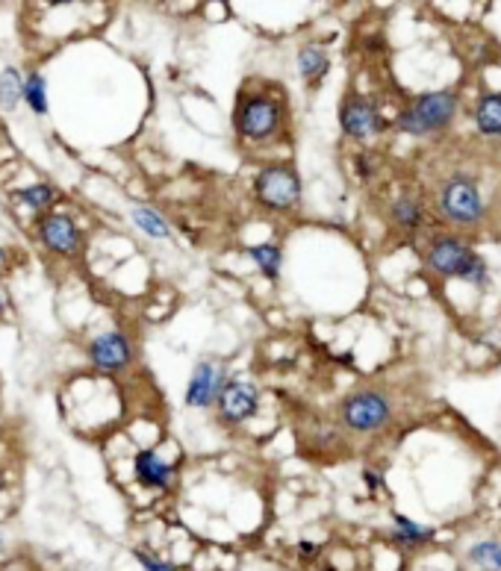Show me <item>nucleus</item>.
<instances>
[{
  "mask_svg": "<svg viewBox=\"0 0 501 571\" xmlns=\"http://www.w3.org/2000/svg\"><path fill=\"white\" fill-rule=\"evenodd\" d=\"M233 133L245 148H269L286 130V107L269 89H245L236 95L233 107Z\"/></svg>",
  "mask_w": 501,
  "mask_h": 571,
  "instance_id": "obj_1",
  "label": "nucleus"
},
{
  "mask_svg": "<svg viewBox=\"0 0 501 571\" xmlns=\"http://www.w3.org/2000/svg\"><path fill=\"white\" fill-rule=\"evenodd\" d=\"M250 195L254 204L269 212V216H292L301 207L304 183H301L298 168L292 162H262L257 174L250 180Z\"/></svg>",
  "mask_w": 501,
  "mask_h": 571,
  "instance_id": "obj_2",
  "label": "nucleus"
},
{
  "mask_svg": "<svg viewBox=\"0 0 501 571\" xmlns=\"http://www.w3.org/2000/svg\"><path fill=\"white\" fill-rule=\"evenodd\" d=\"M454 112H457L454 92H428V95H419L411 107L401 112L399 130L401 133H411V136H431L437 130L449 127Z\"/></svg>",
  "mask_w": 501,
  "mask_h": 571,
  "instance_id": "obj_3",
  "label": "nucleus"
},
{
  "mask_svg": "<svg viewBox=\"0 0 501 571\" xmlns=\"http://www.w3.org/2000/svg\"><path fill=\"white\" fill-rule=\"evenodd\" d=\"M33 236H36L45 254L57 256V259H74L83 251L81 224L71 212H62V209H50V212L36 216Z\"/></svg>",
  "mask_w": 501,
  "mask_h": 571,
  "instance_id": "obj_4",
  "label": "nucleus"
},
{
  "mask_svg": "<svg viewBox=\"0 0 501 571\" xmlns=\"http://www.w3.org/2000/svg\"><path fill=\"white\" fill-rule=\"evenodd\" d=\"M392 404L381 389H357L340 404V422L354 434H375L390 422Z\"/></svg>",
  "mask_w": 501,
  "mask_h": 571,
  "instance_id": "obj_5",
  "label": "nucleus"
},
{
  "mask_svg": "<svg viewBox=\"0 0 501 571\" xmlns=\"http://www.w3.org/2000/svg\"><path fill=\"white\" fill-rule=\"evenodd\" d=\"M86 356H89L91 368L107 372V375H121L127 372L136 360V348H133V336L127 330H100L86 342Z\"/></svg>",
  "mask_w": 501,
  "mask_h": 571,
  "instance_id": "obj_6",
  "label": "nucleus"
},
{
  "mask_svg": "<svg viewBox=\"0 0 501 571\" xmlns=\"http://www.w3.org/2000/svg\"><path fill=\"white\" fill-rule=\"evenodd\" d=\"M212 406H216V415L224 427H245L250 418H257V413H260V389L250 380L233 377L224 384Z\"/></svg>",
  "mask_w": 501,
  "mask_h": 571,
  "instance_id": "obj_7",
  "label": "nucleus"
},
{
  "mask_svg": "<svg viewBox=\"0 0 501 571\" xmlns=\"http://www.w3.org/2000/svg\"><path fill=\"white\" fill-rule=\"evenodd\" d=\"M440 209L442 216L457 221V224H472L484 216L481 192L475 186V180L466 174H454L442 183L440 189Z\"/></svg>",
  "mask_w": 501,
  "mask_h": 571,
  "instance_id": "obj_8",
  "label": "nucleus"
},
{
  "mask_svg": "<svg viewBox=\"0 0 501 571\" xmlns=\"http://www.w3.org/2000/svg\"><path fill=\"white\" fill-rule=\"evenodd\" d=\"M228 380H231L228 377V365L219 363V360H200L192 368L183 401H186V406H195V410H210Z\"/></svg>",
  "mask_w": 501,
  "mask_h": 571,
  "instance_id": "obj_9",
  "label": "nucleus"
},
{
  "mask_svg": "<svg viewBox=\"0 0 501 571\" xmlns=\"http://www.w3.org/2000/svg\"><path fill=\"white\" fill-rule=\"evenodd\" d=\"M340 127L354 142H369L383 130L381 109L369 98H345L340 107Z\"/></svg>",
  "mask_w": 501,
  "mask_h": 571,
  "instance_id": "obj_10",
  "label": "nucleus"
},
{
  "mask_svg": "<svg viewBox=\"0 0 501 571\" xmlns=\"http://www.w3.org/2000/svg\"><path fill=\"white\" fill-rule=\"evenodd\" d=\"M133 477L142 489H157V493H169L178 483V465L169 463L160 451L145 448L133 457Z\"/></svg>",
  "mask_w": 501,
  "mask_h": 571,
  "instance_id": "obj_11",
  "label": "nucleus"
},
{
  "mask_svg": "<svg viewBox=\"0 0 501 571\" xmlns=\"http://www.w3.org/2000/svg\"><path fill=\"white\" fill-rule=\"evenodd\" d=\"M469 245L461 242L457 236H440L433 239L431 247H428V256H425V263L431 271L442 277H457L461 266L469 259Z\"/></svg>",
  "mask_w": 501,
  "mask_h": 571,
  "instance_id": "obj_12",
  "label": "nucleus"
},
{
  "mask_svg": "<svg viewBox=\"0 0 501 571\" xmlns=\"http://www.w3.org/2000/svg\"><path fill=\"white\" fill-rule=\"evenodd\" d=\"M295 69H298L301 80L307 83V86H319L321 80L328 77V71H331V57H328V50L316 45V41H304L295 53Z\"/></svg>",
  "mask_w": 501,
  "mask_h": 571,
  "instance_id": "obj_13",
  "label": "nucleus"
},
{
  "mask_svg": "<svg viewBox=\"0 0 501 571\" xmlns=\"http://www.w3.org/2000/svg\"><path fill=\"white\" fill-rule=\"evenodd\" d=\"M21 104H27L33 116H48V80L39 69L24 71L21 80Z\"/></svg>",
  "mask_w": 501,
  "mask_h": 571,
  "instance_id": "obj_14",
  "label": "nucleus"
},
{
  "mask_svg": "<svg viewBox=\"0 0 501 571\" xmlns=\"http://www.w3.org/2000/svg\"><path fill=\"white\" fill-rule=\"evenodd\" d=\"M245 256L250 259V266L257 268L262 277L278 280L283 268V247L278 242H260V245L245 247Z\"/></svg>",
  "mask_w": 501,
  "mask_h": 571,
  "instance_id": "obj_15",
  "label": "nucleus"
},
{
  "mask_svg": "<svg viewBox=\"0 0 501 571\" xmlns=\"http://www.w3.org/2000/svg\"><path fill=\"white\" fill-rule=\"evenodd\" d=\"M131 221L136 224L139 233H145L148 239H171V224L169 218L162 216L160 209L150 207V204H136L131 209Z\"/></svg>",
  "mask_w": 501,
  "mask_h": 571,
  "instance_id": "obj_16",
  "label": "nucleus"
},
{
  "mask_svg": "<svg viewBox=\"0 0 501 571\" xmlns=\"http://www.w3.org/2000/svg\"><path fill=\"white\" fill-rule=\"evenodd\" d=\"M392 533L390 539L401 548H421V545H428L433 539V527H425V524L411 522L407 515H392Z\"/></svg>",
  "mask_w": 501,
  "mask_h": 571,
  "instance_id": "obj_17",
  "label": "nucleus"
},
{
  "mask_svg": "<svg viewBox=\"0 0 501 571\" xmlns=\"http://www.w3.org/2000/svg\"><path fill=\"white\" fill-rule=\"evenodd\" d=\"M27 209H36V212H50V209L60 204V189L53 183H33V186L21 189L15 195Z\"/></svg>",
  "mask_w": 501,
  "mask_h": 571,
  "instance_id": "obj_18",
  "label": "nucleus"
},
{
  "mask_svg": "<svg viewBox=\"0 0 501 571\" xmlns=\"http://www.w3.org/2000/svg\"><path fill=\"white\" fill-rule=\"evenodd\" d=\"M475 124L484 136H501V95H484L475 107Z\"/></svg>",
  "mask_w": 501,
  "mask_h": 571,
  "instance_id": "obj_19",
  "label": "nucleus"
},
{
  "mask_svg": "<svg viewBox=\"0 0 501 571\" xmlns=\"http://www.w3.org/2000/svg\"><path fill=\"white\" fill-rule=\"evenodd\" d=\"M21 80H24V71L19 65H7L0 71V109L3 112H15L21 107Z\"/></svg>",
  "mask_w": 501,
  "mask_h": 571,
  "instance_id": "obj_20",
  "label": "nucleus"
},
{
  "mask_svg": "<svg viewBox=\"0 0 501 571\" xmlns=\"http://www.w3.org/2000/svg\"><path fill=\"white\" fill-rule=\"evenodd\" d=\"M466 557H469L472 566H478L481 571H501V542H475Z\"/></svg>",
  "mask_w": 501,
  "mask_h": 571,
  "instance_id": "obj_21",
  "label": "nucleus"
},
{
  "mask_svg": "<svg viewBox=\"0 0 501 571\" xmlns=\"http://www.w3.org/2000/svg\"><path fill=\"white\" fill-rule=\"evenodd\" d=\"M390 216L404 230H416L421 224V204L416 197H399L390 207Z\"/></svg>",
  "mask_w": 501,
  "mask_h": 571,
  "instance_id": "obj_22",
  "label": "nucleus"
},
{
  "mask_svg": "<svg viewBox=\"0 0 501 571\" xmlns=\"http://www.w3.org/2000/svg\"><path fill=\"white\" fill-rule=\"evenodd\" d=\"M133 560L139 562L142 571H181L174 562L160 557L157 551H150V548H133Z\"/></svg>",
  "mask_w": 501,
  "mask_h": 571,
  "instance_id": "obj_23",
  "label": "nucleus"
},
{
  "mask_svg": "<svg viewBox=\"0 0 501 571\" xmlns=\"http://www.w3.org/2000/svg\"><path fill=\"white\" fill-rule=\"evenodd\" d=\"M457 277H463V280H469V283H475V286L487 283V266H484L481 256L469 254V259L463 263L461 271H457Z\"/></svg>",
  "mask_w": 501,
  "mask_h": 571,
  "instance_id": "obj_24",
  "label": "nucleus"
},
{
  "mask_svg": "<svg viewBox=\"0 0 501 571\" xmlns=\"http://www.w3.org/2000/svg\"><path fill=\"white\" fill-rule=\"evenodd\" d=\"M295 551H298L301 560H316V557H319V545H316V542L304 539L295 545Z\"/></svg>",
  "mask_w": 501,
  "mask_h": 571,
  "instance_id": "obj_25",
  "label": "nucleus"
},
{
  "mask_svg": "<svg viewBox=\"0 0 501 571\" xmlns=\"http://www.w3.org/2000/svg\"><path fill=\"white\" fill-rule=\"evenodd\" d=\"M357 171H361L363 180L371 178V171H375V166H371V162H369V154H361V157H357Z\"/></svg>",
  "mask_w": 501,
  "mask_h": 571,
  "instance_id": "obj_26",
  "label": "nucleus"
},
{
  "mask_svg": "<svg viewBox=\"0 0 501 571\" xmlns=\"http://www.w3.org/2000/svg\"><path fill=\"white\" fill-rule=\"evenodd\" d=\"M12 268V254H10V247L7 245H0V277L7 275Z\"/></svg>",
  "mask_w": 501,
  "mask_h": 571,
  "instance_id": "obj_27",
  "label": "nucleus"
},
{
  "mask_svg": "<svg viewBox=\"0 0 501 571\" xmlns=\"http://www.w3.org/2000/svg\"><path fill=\"white\" fill-rule=\"evenodd\" d=\"M363 481H366V486H369V489H378V486H381V483H383V477L378 472H371V469H366V472H363Z\"/></svg>",
  "mask_w": 501,
  "mask_h": 571,
  "instance_id": "obj_28",
  "label": "nucleus"
},
{
  "mask_svg": "<svg viewBox=\"0 0 501 571\" xmlns=\"http://www.w3.org/2000/svg\"><path fill=\"white\" fill-rule=\"evenodd\" d=\"M7 306H10V301H7V292H3V286H0V318L7 316Z\"/></svg>",
  "mask_w": 501,
  "mask_h": 571,
  "instance_id": "obj_29",
  "label": "nucleus"
},
{
  "mask_svg": "<svg viewBox=\"0 0 501 571\" xmlns=\"http://www.w3.org/2000/svg\"><path fill=\"white\" fill-rule=\"evenodd\" d=\"M3 486H7V474H3V469H0V493H3Z\"/></svg>",
  "mask_w": 501,
  "mask_h": 571,
  "instance_id": "obj_30",
  "label": "nucleus"
},
{
  "mask_svg": "<svg viewBox=\"0 0 501 571\" xmlns=\"http://www.w3.org/2000/svg\"><path fill=\"white\" fill-rule=\"evenodd\" d=\"M0 548H3V536H0Z\"/></svg>",
  "mask_w": 501,
  "mask_h": 571,
  "instance_id": "obj_31",
  "label": "nucleus"
}]
</instances>
